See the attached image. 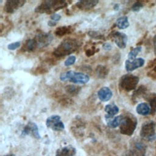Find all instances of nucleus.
I'll return each instance as SVG.
<instances>
[{"instance_id": "2eb2a0df", "label": "nucleus", "mask_w": 156, "mask_h": 156, "mask_svg": "<svg viewBox=\"0 0 156 156\" xmlns=\"http://www.w3.org/2000/svg\"><path fill=\"white\" fill-rule=\"evenodd\" d=\"M112 91L108 87H104L101 88L98 91V98L102 102L108 101L112 97Z\"/></svg>"}, {"instance_id": "393cba45", "label": "nucleus", "mask_w": 156, "mask_h": 156, "mask_svg": "<svg viewBox=\"0 0 156 156\" xmlns=\"http://www.w3.org/2000/svg\"><path fill=\"white\" fill-rule=\"evenodd\" d=\"M97 75L100 77H104L107 74L106 68L103 66H98L96 68Z\"/></svg>"}, {"instance_id": "7ed1b4c3", "label": "nucleus", "mask_w": 156, "mask_h": 156, "mask_svg": "<svg viewBox=\"0 0 156 156\" xmlns=\"http://www.w3.org/2000/svg\"><path fill=\"white\" fill-rule=\"evenodd\" d=\"M60 79L64 82L68 81L75 83L85 84L90 80V77L84 73L71 70L62 73L60 76Z\"/></svg>"}, {"instance_id": "f03ea898", "label": "nucleus", "mask_w": 156, "mask_h": 156, "mask_svg": "<svg viewBox=\"0 0 156 156\" xmlns=\"http://www.w3.org/2000/svg\"><path fill=\"white\" fill-rule=\"evenodd\" d=\"M137 126L136 118L132 115H126L122 118L121 122L119 126L121 133L131 136L133 135Z\"/></svg>"}, {"instance_id": "cd10ccee", "label": "nucleus", "mask_w": 156, "mask_h": 156, "mask_svg": "<svg viewBox=\"0 0 156 156\" xmlns=\"http://www.w3.org/2000/svg\"><path fill=\"white\" fill-rule=\"evenodd\" d=\"M20 46V41H16V42L9 44L7 46V48L9 50H15V49H17L18 48H19Z\"/></svg>"}, {"instance_id": "f257e3e1", "label": "nucleus", "mask_w": 156, "mask_h": 156, "mask_svg": "<svg viewBox=\"0 0 156 156\" xmlns=\"http://www.w3.org/2000/svg\"><path fill=\"white\" fill-rule=\"evenodd\" d=\"M79 48V42L74 38H66L58 46L54 52V54L60 57L70 54Z\"/></svg>"}, {"instance_id": "9d476101", "label": "nucleus", "mask_w": 156, "mask_h": 156, "mask_svg": "<svg viewBox=\"0 0 156 156\" xmlns=\"http://www.w3.org/2000/svg\"><path fill=\"white\" fill-rule=\"evenodd\" d=\"M53 39L52 36L50 34L42 33L39 34L36 36L35 41L37 44L38 48L46 47L49 45Z\"/></svg>"}, {"instance_id": "f3484780", "label": "nucleus", "mask_w": 156, "mask_h": 156, "mask_svg": "<svg viewBox=\"0 0 156 156\" xmlns=\"http://www.w3.org/2000/svg\"><path fill=\"white\" fill-rule=\"evenodd\" d=\"M136 111L139 115L146 116L151 113V107L147 103L142 102L136 106Z\"/></svg>"}, {"instance_id": "1a4fd4ad", "label": "nucleus", "mask_w": 156, "mask_h": 156, "mask_svg": "<svg viewBox=\"0 0 156 156\" xmlns=\"http://www.w3.org/2000/svg\"><path fill=\"white\" fill-rule=\"evenodd\" d=\"M146 147L141 141L135 142L130 147V155L132 156H145Z\"/></svg>"}, {"instance_id": "c756f323", "label": "nucleus", "mask_w": 156, "mask_h": 156, "mask_svg": "<svg viewBox=\"0 0 156 156\" xmlns=\"http://www.w3.org/2000/svg\"><path fill=\"white\" fill-rule=\"evenodd\" d=\"M60 18H61V16L57 13H53L51 16V20H52L54 22H57V21H59L60 20Z\"/></svg>"}, {"instance_id": "9b49d317", "label": "nucleus", "mask_w": 156, "mask_h": 156, "mask_svg": "<svg viewBox=\"0 0 156 156\" xmlns=\"http://www.w3.org/2000/svg\"><path fill=\"white\" fill-rule=\"evenodd\" d=\"M112 38L118 48L124 49L126 47L127 37L125 34L119 32H115L112 34Z\"/></svg>"}, {"instance_id": "4be33fe9", "label": "nucleus", "mask_w": 156, "mask_h": 156, "mask_svg": "<svg viewBox=\"0 0 156 156\" xmlns=\"http://www.w3.org/2000/svg\"><path fill=\"white\" fill-rule=\"evenodd\" d=\"M36 48H38V46L35 39L29 40L24 45V50L26 51H32Z\"/></svg>"}, {"instance_id": "6e6552de", "label": "nucleus", "mask_w": 156, "mask_h": 156, "mask_svg": "<svg viewBox=\"0 0 156 156\" xmlns=\"http://www.w3.org/2000/svg\"><path fill=\"white\" fill-rule=\"evenodd\" d=\"M21 135H30L37 139L40 138V135L39 133L38 126L35 122H29L26 125L22 131Z\"/></svg>"}, {"instance_id": "f8f14e48", "label": "nucleus", "mask_w": 156, "mask_h": 156, "mask_svg": "<svg viewBox=\"0 0 156 156\" xmlns=\"http://www.w3.org/2000/svg\"><path fill=\"white\" fill-rule=\"evenodd\" d=\"M26 2V1L21 0H10L5 2L4 10L8 13H13L18 8L22 7Z\"/></svg>"}, {"instance_id": "c85d7f7f", "label": "nucleus", "mask_w": 156, "mask_h": 156, "mask_svg": "<svg viewBox=\"0 0 156 156\" xmlns=\"http://www.w3.org/2000/svg\"><path fill=\"white\" fill-rule=\"evenodd\" d=\"M143 7V4L140 2H135L132 7V10L134 12L139 11Z\"/></svg>"}, {"instance_id": "4468645a", "label": "nucleus", "mask_w": 156, "mask_h": 156, "mask_svg": "<svg viewBox=\"0 0 156 156\" xmlns=\"http://www.w3.org/2000/svg\"><path fill=\"white\" fill-rule=\"evenodd\" d=\"M76 154V148L71 145H68L58 148L56 151L55 156H74Z\"/></svg>"}, {"instance_id": "5701e85b", "label": "nucleus", "mask_w": 156, "mask_h": 156, "mask_svg": "<svg viewBox=\"0 0 156 156\" xmlns=\"http://www.w3.org/2000/svg\"><path fill=\"white\" fill-rule=\"evenodd\" d=\"M141 51V46H137L133 49H132L128 54V58L129 60H133L136 58V55L138 54L139 52H140Z\"/></svg>"}, {"instance_id": "2f4dec72", "label": "nucleus", "mask_w": 156, "mask_h": 156, "mask_svg": "<svg viewBox=\"0 0 156 156\" xmlns=\"http://www.w3.org/2000/svg\"><path fill=\"white\" fill-rule=\"evenodd\" d=\"M153 43H154V52L156 55V35L153 38Z\"/></svg>"}, {"instance_id": "39448f33", "label": "nucleus", "mask_w": 156, "mask_h": 156, "mask_svg": "<svg viewBox=\"0 0 156 156\" xmlns=\"http://www.w3.org/2000/svg\"><path fill=\"white\" fill-rule=\"evenodd\" d=\"M155 122L152 121L145 122L141 129L140 136L146 140L152 141L156 138L155 132Z\"/></svg>"}, {"instance_id": "a878e982", "label": "nucleus", "mask_w": 156, "mask_h": 156, "mask_svg": "<svg viewBox=\"0 0 156 156\" xmlns=\"http://www.w3.org/2000/svg\"><path fill=\"white\" fill-rule=\"evenodd\" d=\"M69 28L68 27H60L59 28H57L56 31H55V34L57 35H59V36H62L65 35V34L68 33L69 32Z\"/></svg>"}, {"instance_id": "b1692460", "label": "nucleus", "mask_w": 156, "mask_h": 156, "mask_svg": "<svg viewBox=\"0 0 156 156\" xmlns=\"http://www.w3.org/2000/svg\"><path fill=\"white\" fill-rule=\"evenodd\" d=\"M79 88H80V87H76L73 85H69L66 87L65 89H66V92H68V93H69L71 94L74 95V94H76L79 92Z\"/></svg>"}, {"instance_id": "dca6fc26", "label": "nucleus", "mask_w": 156, "mask_h": 156, "mask_svg": "<svg viewBox=\"0 0 156 156\" xmlns=\"http://www.w3.org/2000/svg\"><path fill=\"white\" fill-rule=\"evenodd\" d=\"M98 1L96 0H86V1H80L76 3L77 7L81 10H89L96 6Z\"/></svg>"}, {"instance_id": "6ab92c4d", "label": "nucleus", "mask_w": 156, "mask_h": 156, "mask_svg": "<svg viewBox=\"0 0 156 156\" xmlns=\"http://www.w3.org/2000/svg\"><path fill=\"white\" fill-rule=\"evenodd\" d=\"M122 115H119L115 117H112L107 119V126L110 128H116L120 126Z\"/></svg>"}, {"instance_id": "72a5a7b5", "label": "nucleus", "mask_w": 156, "mask_h": 156, "mask_svg": "<svg viewBox=\"0 0 156 156\" xmlns=\"http://www.w3.org/2000/svg\"><path fill=\"white\" fill-rule=\"evenodd\" d=\"M124 156H130L129 155H124Z\"/></svg>"}, {"instance_id": "bb28decb", "label": "nucleus", "mask_w": 156, "mask_h": 156, "mask_svg": "<svg viewBox=\"0 0 156 156\" xmlns=\"http://www.w3.org/2000/svg\"><path fill=\"white\" fill-rule=\"evenodd\" d=\"M76 60V58L74 55H71L69 57H68V58H66V60L64 62V65L66 66H69L72 65H73Z\"/></svg>"}, {"instance_id": "aec40b11", "label": "nucleus", "mask_w": 156, "mask_h": 156, "mask_svg": "<svg viewBox=\"0 0 156 156\" xmlns=\"http://www.w3.org/2000/svg\"><path fill=\"white\" fill-rule=\"evenodd\" d=\"M116 24V26L120 29H126L129 26L128 18L126 16H121L117 19Z\"/></svg>"}, {"instance_id": "ddd939ff", "label": "nucleus", "mask_w": 156, "mask_h": 156, "mask_svg": "<svg viewBox=\"0 0 156 156\" xmlns=\"http://www.w3.org/2000/svg\"><path fill=\"white\" fill-rule=\"evenodd\" d=\"M144 64V60L143 58H137L132 61H130V60H127L125 63V67L127 72H131L137 69L138 68L143 66Z\"/></svg>"}, {"instance_id": "423d86ee", "label": "nucleus", "mask_w": 156, "mask_h": 156, "mask_svg": "<svg viewBox=\"0 0 156 156\" xmlns=\"http://www.w3.org/2000/svg\"><path fill=\"white\" fill-rule=\"evenodd\" d=\"M64 4V1H44L38 6H37L35 10L38 13H48L52 11V9H58V6H60Z\"/></svg>"}, {"instance_id": "473e14b6", "label": "nucleus", "mask_w": 156, "mask_h": 156, "mask_svg": "<svg viewBox=\"0 0 156 156\" xmlns=\"http://www.w3.org/2000/svg\"><path fill=\"white\" fill-rule=\"evenodd\" d=\"M48 25L50 26H55V25L56 24V22H54V21H53L52 20H51L50 21H48Z\"/></svg>"}, {"instance_id": "a211bd4d", "label": "nucleus", "mask_w": 156, "mask_h": 156, "mask_svg": "<svg viewBox=\"0 0 156 156\" xmlns=\"http://www.w3.org/2000/svg\"><path fill=\"white\" fill-rule=\"evenodd\" d=\"M105 112L107 113L105 115V118H110L119 112V108L115 104H108L105 107Z\"/></svg>"}, {"instance_id": "20e7f679", "label": "nucleus", "mask_w": 156, "mask_h": 156, "mask_svg": "<svg viewBox=\"0 0 156 156\" xmlns=\"http://www.w3.org/2000/svg\"><path fill=\"white\" fill-rule=\"evenodd\" d=\"M139 82L138 77L132 74H126L121 77L119 86L120 88L129 91L134 90Z\"/></svg>"}, {"instance_id": "0eeeda50", "label": "nucleus", "mask_w": 156, "mask_h": 156, "mask_svg": "<svg viewBox=\"0 0 156 156\" xmlns=\"http://www.w3.org/2000/svg\"><path fill=\"white\" fill-rule=\"evenodd\" d=\"M47 127L54 130L61 131L65 129V125L61 120V118L58 115H51L49 116L46 121Z\"/></svg>"}, {"instance_id": "412c9836", "label": "nucleus", "mask_w": 156, "mask_h": 156, "mask_svg": "<svg viewBox=\"0 0 156 156\" xmlns=\"http://www.w3.org/2000/svg\"><path fill=\"white\" fill-rule=\"evenodd\" d=\"M151 107V113L155 114L156 112V93H153L149 95L147 99Z\"/></svg>"}, {"instance_id": "7c9ffc66", "label": "nucleus", "mask_w": 156, "mask_h": 156, "mask_svg": "<svg viewBox=\"0 0 156 156\" xmlns=\"http://www.w3.org/2000/svg\"><path fill=\"white\" fill-rule=\"evenodd\" d=\"M103 48L105 50H110L112 48V46L109 43H105L104 44Z\"/></svg>"}]
</instances>
